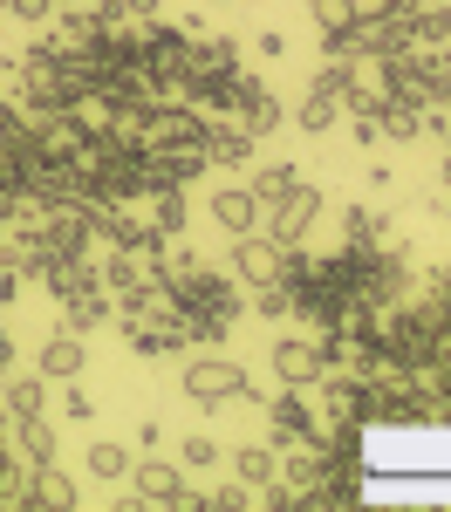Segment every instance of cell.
I'll return each mask as SVG.
<instances>
[{"mask_svg": "<svg viewBox=\"0 0 451 512\" xmlns=\"http://www.w3.org/2000/svg\"><path fill=\"white\" fill-rule=\"evenodd\" d=\"M205 506H212V512H240V506H253V485H240V478H233V485L205 492Z\"/></svg>", "mask_w": 451, "mask_h": 512, "instance_id": "d4e9b609", "label": "cell"}, {"mask_svg": "<svg viewBox=\"0 0 451 512\" xmlns=\"http://www.w3.org/2000/svg\"><path fill=\"white\" fill-rule=\"evenodd\" d=\"M205 212H212V226L233 239V233H253L260 219H267V205L253 198V185H219V192L205 198Z\"/></svg>", "mask_w": 451, "mask_h": 512, "instance_id": "ba28073f", "label": "cell"}, {"mask_svg": "<svg viewBox=\"0 0 451 512\" xmlns=\"http://www.w3.org/2000/svg\"><path fill=\"white\" fill-rule=\"evenodd\" d=\"M226 253H233V280H240V287H267V280H287V253H294V246H281L274 233L253 226V233H233Z\"/></svg>", "mask_w": 451, "mask_h": 512, "instance_id": "277c9868", "label": "cell"}, {"mask_svg": "<svg viewBox=\"0 0 451 512\" xmlns=\"http://www.w3.org/2000/svg\"><path fill=\"white\" fill-rule=\"evenodd\" d=\"M260 410H267V431H274V444H301V437H322V410H315V390H287L281 396H260Z\"/></svg>", "mask_w": 451, "mask_h": 512, "instance_id": "5b68a950", "label": "cell"}, {"mask_svg": "<svg viewBox=\"0 0 451 512\" xmlns=\"http://www.w3.org/2000/svg\"><path fill=\"white\" fill-rule=\"evenodd\" d=\"M328 198L301 178V185H287L281 198H267V219H260V233H274L281 246H308V233H315V219H322Z\"/></svg>", "mask_w": 451, "mask_h": 512, "instance_id": "7a4b0ae2", "label": "cell"}, {"mask_svg": "<svg viewBox=\"0 0 451 512\" xmlns=\"http://www.w3.org/2000/svg\"><path fill=\"white\" fill-rule=\"evenodd\" d=\"M130 465H137V451H130V444H89V458H82L89 485H123Z\"/></svg>", "mask_w": 451, "mask_h": 512, "instance_id": "e0dca14e", "label": "cell"}, {"mask_svg": "<svg viewBox=\"0 0 451 512\" xmlns=\"http://www.w3.org/2000/svg\"><path fill=\"white\" fill-rule=\"evenodd\" d=\"M438 212H445V226H451V198H445V205H438Z\"/></svg>", "mask_w": 451, "mask_h": 512, "instance_id": "4dcf8cb0", "label": "cell"}, {"mask_svg": "<svg viewBox=\"0 0 451 512\" xmlns=\"http://www.w3.org/2000/svg\"><path fill=\"white\" fill-rule=\"evenodd\" d=\"M192 362L178 369V390L192 396L199 410H226V403H260V390H253V376H246V362H233V355L219 349H185Z\"/></svg>", "mask_w": 451, "mask_h": 512, "instance_id": "6da1fadb", "label": "cell"}, {"mask_svg": "<svg viewBox=\"0 0 451 512\" xmlns=\"http://www.w3.org/2000/svg\"><path fill=\"white\" fill-rule=\"evenodd\" d=\"M410 21V48H451V0H417L404 7Z\"/></svg>", "mask_w": 451, "mask_h": 512, "instance_id": "5bb4252c", "label": "cell"}, {"mask_svg": "<svg viewBox=\"0 0 451 512\" xmlns=\"http://www.w3.org/2000/svg\"><path fill=\"white\" fill-rule=\"evenodd\" d=\"M431 103L451 110V48H431Z\"/></svg>", "mask_w": 451, "mask_h": 512, "instance_id": "cb8c5ba5", "label": "cell"}, {"mask_svg": "<svg viewBox=\"0 0 451 512\" xmlns=\"http://www.w3.org/2000/svg\"><path fill=\"white\" fill-rule=\"evenodd\" d=\"M7 376H14V335L0 328V383H7Z\"/></svg>", "mask_w": 451, "mask_h": 512, "instance_id": "f1b7e54d", "label": "cell"}, {"mask_svg": "<svg viewBox=\"0 0 451 512\" xmlns=\"http://www.w3.org/2000/svg\"><path fill=\"white\" fill-rule=\"evenodd\" d=\"M0 437H7V403H0Z\"/></svg>", "mask_w": 451, "mask_h": 512, "instance_id": "f546056e", "label": "cell"}, {"mask_svg": "<svg viewBox=\"0 0 451 512\" xmlns=\"http://www.w3.org/2000/svg\"><path fill=\"white\" fill-rule=\"evenodd\" d=\"M246 185H253V198H260V205H267V198H281L287 185H301V171H294V164H260Z\"/></svg>", "mask_w": 451, "mask_h": 512, "instance_id": "7402d4cb", "label": "cell"}, {"mask_svg": "<svg viewBox=\"0 0 451 512\" xmlns=\"http://www.w3.org/2000/svg\"><path fill=\"white\" fill-rule=\"evenodd\" d=\"M35 369L48 376V383H69V376H82V369H89V342H82V335H69V328H55V335L35 349Z\"/></svg>", "mask_w": 451, "mask_h": 512, "instance_id": "8fae6325", "label": "cell"}, {"mask_svg": "<svg viewBox=\"0 0 451 512\" xmlns=\"http://www.w3.org/2000/svg\"><path fill=\"white\" fill-rule=\"evenodd\" d=\"M253 144H260V137H246L233 117L205 123V164H212V171H240V164L253 158Z\"/></svg>", "mask_w": 451, "mask_h": 512, "instance_id": "7c38bea8", "label": "cell"}, {"mask_svg": "<svg viewBox=\"0 0 451 512\" xmlns=\"http://www.w3.org/2000/svg\"><path fill=\"white\" fill-rule=\"evenodd\" d=\"M308 21H315L322 35H349V21H356V0H308Z\"/></svg>", "mask_w": 451, "mask_h": 512, "instance_id": "44dd1931", "label": "cell"}, {"mask_svg": "<svg viewBox=\"0 0 451 512\" xmlns=\"http://www.w3.org/2000/svg\"><path fill=\"white\" fill-rule=\"evenodd\" d=\"M96 274H103V287L123 301V294H137V287H151V280H158V267H151L144 253H123V246H110V253L96 260Z\"/></svg>", "mask_w": 451, "mask_h": 512, "instance_id": "4fadbf2b", "label": "cell"}, {"mask_svg": "<svg viewBox=\"0 0 451 512\" xmlns=\"http://www.w3.org/2000/svg\"><path fill=\"white\" fill-rule=\"evenodd\" d=\"M7 14H14V21H28V28H41V21L55 14V0H7Z\"/></svg>", "mask_w": 451, "mask_h": 512, "instance_id": "4316f807", "label": "cell"}, {"mask_svg": "<svg viewBox=\"0 0 451 512\" xmlns=\"http://www.w3.org/2000/svg\"><path fill=\"white\" fill-rule=\"evenodd\" d=\"M233 123H240L246 137H274L287 123V110H281V96L267 89L260 76H240V96H233Z\"/></svg>", "mask_w": 451, "mask_h": 512, "instance_id": "52a82bcc", "label": "cell"}, {"mask_svg": "<svg viewBox=\"0 0 451 512\" xmlns=\"http://www.w3.org/2000/svg\"><path fill=\"white\" fill-rule=\"evenodd\" d=\"M445 185H451V151H445Z\"/></svg>", "mask_w": 451, "mask_h": 512, "instance_id": "1f68e13d", "label": "cell"}, {"mask_svg": "<svg viewBox=\"0 0 451 512\" xmlns=\"http://www.w3.org/2000/svg\"><path fill=\"white\" fill-rule=\"evenodd\" d=\"M82 492H76V478H62L55 465H35L28 472V506H76Z\"/></svg>", "mask_w": 451, "mask_h": 512, "instance_id": "d6986e66", "label": "cell"}, {"mask_svg": "<svg viewBox=\"0 0 451 512\" xmlns=\"http://www.w3.org/2000/svg\"><path fill=\"white\" fill-rule=\"evenodd\" d=\"M274 376H281L287 390H315L328 376L322 335H315V328H308V335H281V342H274Z\"/></svg>", "mask_w": 451, "mask_h": 512, "instance_id": "8992f818", "label": "cell"}, {"mask_svg": "<svg viewBox=\"0 0 451 512\" xmlns=\"http://www.w3.org/2000/svg\"><path fill=\"white\" fill-rule=\"evenodd\" d=\"M294 123H301L308 137H322V130H335V123H342V103H335L328 89H315V82H308V96L294 103Z\"/></svg>", "mask_w": 451, "mask_h": 512, "instance_id": "ffe728a7", "label": "cell"}, {"mask_svg": "<svg viewBox=\"0 0 451 512\" xmlns=\"http://www.w3.org/2000/svg\"><path fill=\"white\" fill-rule=\"evenodd\" d=\"M219 458H226V451H219V444H212V437H185V444H178V465H185V472H212V465H219Z\"/></svg>", "mask_w": 451, "mask_h": 512, "instance_id": "603a6c76", "label": "cell"}, {"mask_svg": "<svg viewBox=\"0 0 451 512\" xmlns=\"http://www.w3.org/2000/svg\"><path fill=\"white\" fill-rule=\"evenodd\" d=\"M7 451L21 458V465H55V424H48V410L41 417H7Z\"/></svg>", "mask_w": 451, "mask_h": 512, "instance_id": "30bf717a", "label": "cell"}, {"mask_svg": "<svg viewBox=\"0 0 451 512\" xmlns=\"http://www.w3.org/2000/svg\"><path fill=\"white\" fill-rule=\"evenodd\" d=\"M342 246H390V219H383V212H369V205H349V212H342Z\"/></svg>", "mask_w": 451, "mask_h": 512, "instance_id": "ac0fdd59", "label": "cell"}, {"mask_svg": "<svg viewBox=\"0 0 451 512\" xmlns=\"http://www.w3.org/2000/svg\"><path fill=\"white\" fill-rule=\"evenodd\" d=\"M342 48H349L356 62H390V55H404V48H410L404 7H390V14H356L349 35H342Z\"/></svg>", "mask_w": 451, "mask_h": 512, "instance_id": "3957f363", "label": "cell"}, {"mask_svg": "<svg viewBox=\"0 0 451 512\" xmlns=\"http://www.w3.org/2000/svg\"><path fill=\"white\" fill-rule=\"evenodd\" d=\"M0 14H7V0H0Z\"/></svg>", "mask_w": 451, "mask_h": 512, "instance_id": "836d02e7", "label": "cell"}, {"mask_svg": "<svg viewBox=\"0 0 451 512\" xmlns=\"http://www.w3.org/2000/svg\"><path fill=\"white\" fill-rule=\"evenodd\" d=\"M55 308H62V328H69V335H89V328L117 321V294H110L103 280H89V287H76V294H62Z\"/></svg>", "mask_w": 451, "mask_h": 512, "instance_id": "9c48e42d", "label": "cell"}, {"mask_svg": "<svg viewBox=\"0 0 451 512\" xmlns=\"http://www.w3.org/2000/svg\"><path fill=\"white\" fill-rule=\"evenodd\" d=\"M212 7H226V0H212Z\"/></svg>", "mask_w": 451, "mask_h": 512, "instance_id": "d6a6232c", "label": "cell"}, {"mask_svg": "<svg viewBox=\"0 0 451 512\" xmlns=\"http://www.w3.org/2000/svg\"><path fill=\"white\" fill-rule=\"evenodd\" d=\"M226 465H233V478H240V485H253V492H260V485H274V478H281V444H240Z\"/></svg>", "mask_w": 451, "mask_h": 512, "instance_id": "9a60e30c", "label": "cell"}, {"mask_svg": "<svg viewBox=\"0 0 451 512\" xmlns=\"http://www.w3.org/2000/svg\"><path fill=\"white\" fill-rule=\"evenodd\" d=\"M62 417H76V424H89V417H96V403H89V390H82L76 376L62 383Z\"/></svg>", "mask_w": 451, "mask_h": 512, "instance_id": "484cf974", "label": "cell"}, {"mask_svg": "<svg viewBox=\"0 0 451 512\" xmlns=\"http://www.w3.org/2000/svg\"><path fill=\"white\" fill-rule=\"evenodd\" d=\"M253 55H260V62H281V55H287V35L260 28V35H253Z\"/></svg>", "mask_w": 451, "mask_h": 512, "instance_id": "83f0119b", "label": "cell"}, {"mask_svg": "<svg viewBox=\"0 0 451 512\" xmlns=\"http://www.w3.org/2000/svg\"><path fill=\"white\" fill-rule=\"evenodd\" d=\"M0 403H7V417H41V410H48V376H41V369L7 376V383H0Z\"/></svg>", "mask_w": 451, "mask_h": 512, "instance_id": "2e32d148", "label": "cell"}]
</instances>
